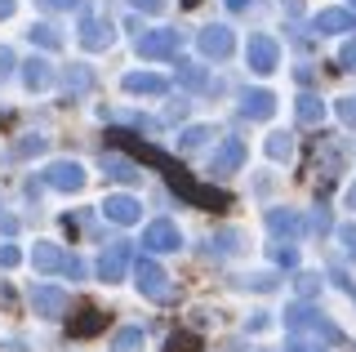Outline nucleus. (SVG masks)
Returning <instances> with one entry per match:
<instances>
[{
    "label": "nucleus",
    "instance_id": "1",
    "mask_svg": "<svg viewBox=\"0 0 356 352\" xmlns=\"http://www.w3.org/2000/svg\"><path fill=\"white\" fill-rule=\"evenodd\" d=\"M285 326L298 330V335H316V339H325V344H339V339H343L339 326H330L325 317H316L307 303H294V307H289V312H285Z\"/></svg>",
    "mask_w": 356,
    "mask_h": 352
},
{
    "label": "nucleus",
    "instance_id": "2",
    "mask_svg": "<svg viewBox=\"0 0 356 352\" xmlns=\"http://www.w3.org/2000/svg\"><path fill=\"white\" fill-rule=\"evenodd\" d=\"M134 277H138V290L147 294V299H156V303H165V299H170V277H165V268H161V263L138 259Z\"/></svg>",
    "mask_w": 356,
    "mask_h": 352
},
{
    "label": "nucleus",
    "instance_id": "3",
    "mask_svg": "<svg viewBox=\"0 0 356 352\" xmlns=\"http://www.w3.org/2000/svg\"><path fill=\"white\" fill-rule=\"evenodd\" d=\"M134 45H138L143 58H170V54L183 45V36H178V31H138Z\"/></svg>",
    "mask_w": 356,
    "mask_h": 352
},
{
    "label": "nucleus",
    "instance_id": "4",
    "mask_svg": "<svg viewBox=\"0 0 356 352\" xmlns=\"http://www.w3.org/2000/svg\"><path fill=\"white\" fill-rule=\"evenodd\" d=\"M245 58H250V67L267 76V72H276V58H281V49H276V40L272 36H250V45H245Z\"/></svg>",
    "mask_w": 356,
    "mask_h": 352
},
{
    "label": "nucleus",
    "instance_id": "5",
    "mask_svg": "<svg viewBox=\"0 0 356 352\" xmlns=\"http://www.w3.org/2000/svg\"><path fill=\"white\" fill-rule=\"evenodd\" d=\"M143 246H147L152 255H170V250L183 246V237H178V227L170 223V218H156L147 232H143Z\"/></svg>",
    "mask_w": 356,
    "mask_h": 352
},
{
    "label": "nucleus",
    "instance_id": "6",
    "mask_svg": "<svg viewBox=\"0 0 356 352\" xmlns=\"http://www.w3.org/2000/svg\"><path fill=\"white\" fill-rule=\"evenodd\" d=\"M44 183L58 188V192H76V188H85V170L76 161H54L49 170H44Z\"/></svg>",
    "mask_w": 356,
    "mask_h": 352
},
{
    "label": "nucleus",
    "instance_id": "7",
    "mask_svg": "<svg viewBox=\"0 0 356 352\" xmlns=\"http://www.w3.org/2000/svg\"><path fill=\"white\" fill-rule=\"evenodd\" d=\"M31 307H36V317H63L67 312V294L58 290V285H36L31 290Z\"/></svg>",
    "mask_w": 356,
    "mask_h": 352
},
{
    "label": "nucleus",
    "instance_id": "8",
    "mask_svg": "<svg viewBox=\"0 0 356 352\" xmlns=\"http://www.w3.org/2000/svg\"><path fill=\"white\" fill-rule=\"evenodd\" d=\"M125 263H129V241H116V246L98 259V277H103V281H120V277H125Z\"/></svg>",
    "mask_w": 356,
    "mask_h": 352
},
{
    "label": "nucleus",
    "instance_id": "9",
    "mask_svg": "<svg viewBox=\"0 0 356 352\" xmlns=\"http://www.w3.org/2000/svg\"><path fill=\"white\" fill-rule=\"evenodd\" d=\"M241 161H245V143L241 138H227L214 157H209V174H232Z\"/></svg>",
    "mask_w": 356,
    "mask_h": 352
},
{
    "label": "nucleus",
    "instance_id": "10",
    "mask_svg": "<svg viewBox=\"0 0 356 352\" xmlns=\"http://www.w3.org/2000/svg\"><path fill=\"white\" fill-rule=\"evenodd\" d=\"M81 45L85 49H107L111 45V23H103V18L85 14L81 18Z\"/></svg>",
    "mask_w": 356,
    "mask_h": 352
},
{
    "label": "nucleus",
    "instance_id": "11",
    "mask_svg": "<svg viewBox=\"0 0 356 352\" xmlns=\"http://www.w3.org/2000/svg\"><path fill=\"white\" fill-rule=\"evenodd\" d=\"M232 45H236V40H232V27H205L200 31V49H205L209 58H227Z\"/></svg>",
    "mask_w": 356,
    "mask_h": 352
},
{
    "label": "nucleus",
    "instance_id": "12",
    "mask_svg": "<svg viewBox=\"0 0 356 352\" xmlns=\"http://www.w3.org/2000/svg\"><path fill=\"white\" fill-rule=\"evenodd\" d=\"M103 214L111 218V223H134V218L143 214V205L134 201V196H107V201H103Z\"/></svg>",
    "mask_w": 356,
    "mask_h": 352
},
{
    "label": "nucleus",
    "instance_id": "13",
    "mask_svg": "<svg viewBox=\"0 0 356 352\" xmlns=\"http://www.w3.org/2000/svg\"><path fill=\"white\" fill-rule=\"evenodd\" d=\"M272 112H276V98L267 90H254V94L241 98V116H250V120H267Z\"/></svg>",
    "mask_w": 356,
    "mask_h": 352
},
{
    "label": "nucleus",
    "instance_id": "14",
    "mask_svg": "<svg viewBox=\"0 0 356 352\" xmlns=\"http://www.w3.org/2000/svg\"><path fill=\"white\" fill-rule=\"evenodd\" d=\"M125 90H129V94H165V76L134 72V76H125Z\"/></svg>",
    "mask_w": 356,
    "mask_h": 352
},
{
    "label": "nucleus",
    "instance_id": "15",
    "mask_svg": "<svg viewBox=\"0 0 356 352\" xmlns=\"http://www.w3.org/2000/svg\"><path fill=\"white\" fill-rule=\"evenodd\" d=\"M356 18L348 9H325V14H316V31H352Z\"/></svg>",
    "mask_w": 356,
    "mask_h": 352
},
{
    "label": "nucleus",
    "instance_id": "16",
    "mask_svg": "<svg viewBox=\"0 0 356 352\" xmlns=\"http://www.w3.org/2000/svg\"><path fill=\"white\" fill-rule=\"evenodd\" d=\"M22 81H27V90H44V85L54 81L49 63H44V58H31V63H27V72H22Z\"/></svg>",
    "mask_w": 356,
    "mask_h": 352
},
{
    "label": "nucleus",
    "instance_id": "17",
    "mask_svg": "<svg viewBox=\"0 0 356 352\" xmlns=\"http://www.w3.org/2000/svg\"><path fill=\"white\" fill-rule=\"evenodd\" d=\"M111 352H143V330H138V326L116 330V339H111Z\"/></svg>",
    "mask_w": 356,
    "mask_h": 352
},
{
    "label": "nucleus",
    "instance_id": "18",
    "mask_svg": "<svg viewBox=\"0 0 356 352\" xmlns=\"http://www.w3.org/2000/svg\"><path fill=\"white\" fill-rule=\"evenodd\" d=\"M294 112H298V125H316V120L325 116V107H321V98H316V94H303Z\"/></svg>",
    "mask_w": 356,
    "mask_h": 352
},
{
    "label": "nucleus",
    "instance_id": "19",
    "mask_svg": "<svg viewBox=\"0 0 356 352\" xmlns=\"http://www.w3.org/2000/svg\"><path fill=\"white\" fill-rule=\"evenodd\" d=\"M267 227H272V232H285V237H294L298 232V227H303V223H298V214L294 210H272V214H267Z\"/></svg>",
    "mask_w": 356,
    "mask_h": 352
},
{
    "label": "nucleus",
    "instance_id": "20",
    "mask_svg": "<svg viewBox=\"0 0 356 352\" xmlns=\"http://www.w3.org/2000/svg\"><path fill=\"white\" fill-rule=\"evenodd\" d=\"M31 263H36L40 272H54V268H63V255H58V246H49V241H44V246H36Z\"/></svg>",
    "mask_w": 356,
    "mask_h": 352
},
{
    "label": "nucleus",
    "instance_id": "21",
    "mask_svg": "<svg viewBox=\"0 0 356 352\" xmlns=\"http://www.w3.org/2000/svg\"><path fill=\"white\" fill-rule=\"evenodd\" d=\"M27 36H31V45H44V49H58V45H63L58 27H49V23H36V27L27 31Z\"/></svg>",
    "mask_w": 356,
    "mask_h": 352
},
{
    "label": "nucleus",
    "instance_id": "22",
    "mask_svg": "<svg viewBox=\"0 0 356 352\" xmlns=\"http://www.w3.org/2000/svg\"><path fill=\"white\" fill-rule=\"evenodd\" d=\"M103 165L111 170V179H120V183H134V179H138V165H129V161H120V157H107Z\"/></svg>",
    "mask_w": 356,
    "mask_h": 352
},
{
    "label": "nucleus",
    "instance_id": "23",
    "mask_svg": "<svg viewBox=\"0 0 356 352\" xmlns=\"http://www.w3.org/2000/svg\"><path fill=\"white\" fill-rule=\"evenodd\" d=\"M289 152H294V138H289V134H272V138H267V157H272V161H285Z\"/></svg>",
    "mask_w": 356,
    "mask_h": 352
},
{
    "label": "nucleus",
    "instance_id": "24",
    "mask_svg": "<svg viewBox=\"0 0 356 352\" xmlns=\"http://www.w3.org/2000/svg\"><path fill=\"white\" fill-rule=\"evenodd\" d=\"M89 85H94V76H89L85 67H72V72H67V90H76V94H85V90H89Z\"/></svg>",
    "mask_w": 356,
    "mask_h": 352
},
{
    "label": "nucleus",
    "instance_id": "25",
    "mask_svg": "<svg viewBox=\"0 0 356 352\" xmlns=\"http://www.w3.org/2000/svg\"><path fill=\"white\" fill-rule=\"evenodd\" d=\"M236 232H222V237H214V241H209V255H232V250H236Z\"/></svg>",
    "mask_w": 356,
    "mask_h": 352
},
{
    "label": "nucleus",
    "instance_id": "26",
    "mask_svg": "<svg viewBox=\"0 0 356 352\" xmlns=\"http://www.w3.org/2000/svg\"><path fill=\"white\" fill-rule=\"evenodd\" d=\"M183 85H192V90H209L205 72H200V67H192V63H183Z\"/></svg>",
    "mask_w": 356,
    "mask_h": 352
},
{
    "label": "nucleus",
    "instance_id": "27",
    "mask_svg": "<svg viewBox=\"0 0 356 352\" xmlns=\"http://www.w3.org/2000/svg\"><path fill=\"white\" fill-rule=\"evenodd\" d=\"M36 5H40V9H49V14H72L81 0H36Z\"/></svg>",
    "mask_w": 356,
    "mask_h": 352
},
{
    "label": "nucleus",
    "instance_id": "28",
    "mask_svg": "<svg viewBox=\"0 0 356 352\" xmlns=\"http://www.w3.org/2000/svg\"><path fill=\"white\" fill-rule=\"evenodd\" d=\"M98 326H103V321H98V312H85V321H76V326H72V335H94Z\"/></svg>",
    "mask_w": 356,
    "mask_h": 352
},
{
    "label": "nucleus",
    "instance_id": "29",
    "mask_svg": "<svg viewBox=\"0 0 356 352\" xmlns=\"http://www.w3.org/2000/svg\"><path fill=\"white\" fill-rule=\"evenodd\" d=\"M316 285H321L316 272H298V294H316Z\"/></svg>",
    "mask_w": 356,
    "mask_h": 352
},
{
    "label": "nucleus",
    "instance_id": "30",
    "mask_svg": "<svg viewBox=\"0 0 356 352\" xmlns=\"http://www.w3.org/2000/svg\"><path fill=\"white\" fill-rule=\"evenodd\" d=\"M205 138H209V129H205V125H196V129H187V134H183V147H200Z\"/></svg>",
    "mask_w": 356,
    "mask_h": 352
},
{
    "label": "nucleus",
    "instance_id": "31",
    "mask_svg": "<svg viewBox=\"0 0 356 352\" xmlns=\"http://www.w3.org/2000/svg\"><path fill=\"white\" fill-rule=\"evenodd\" d=\"M339 241H343V250H348V255L356 259V223H348V227H343V232H339Z\"/></svg>",
    "mask_w": 356,
    "mask_h": 352
},
{
    "label": "nucleus",
    "instance_id": "32",
    "mask_svg": "<svg viewBox=\"0 0 356 352\" xmlns=\"http://www.w3.org/2000/svg\"><path fill=\"white\" fill-rule=\"evenodd\" d=\"M245 285H254V290H272V285H276V277H272V272H259V277H250Z\"/></svg>",
    "mask_w": 356,
    "mask_h": 352
},
{
    "label": "nucleus",
    "instance_id": "33",
    "mask_svg": "<svg viewBox=\"0 0 356 352\" xmlns=\"http://www.w3.org/2000/svg\"><path fill=\"white\" fill-rule=\"evenodd\" d=\"M129 5H134V9H143V14H161L165 0H129Z\"/></svg>",
    "mask_w": 356,
    "mask_h": 352
},
{
    "label": "nucleus",
    "instance_id": "34",
    "mask_svg": "<svg viewBox=\"0 0 356 352\" xmlns=\"http://www.w3.org/2000/svg\"><path fill=\"white\" fill-rule=\"evenodd\" d=\"M339 116L348 120V125H356V98H343V103H339Z\"/></svg>",
    "mask_w": 356,
    "mask_h": 352
},
{
    "label": "nucleus",
    "instance_id": "35",
    "mask_svg": "<svg viewBox=\"0 0 356 352\" xmlns=\"http://www.w3.org/2000/svg\"><path fill=\"white\" fill-rule=\"evenodd\" d=\"M31 152H44V138H27V143H18V157H31Z\"/></svg>",
    "mask_w": 356,
    "mask_h": 352
},
{
    "label": "nucleus",
    "instance_id": "36",
    "mask_svg": "<svg viewBox=\"0 0 356 352\" xmlns=\"http://www.w3.org/2000/svg\"><path fill=\"white\" fill-rule=\"evenodd\" d=\"M276 263H285V268H294V263H298V255H294L289 246H276Z\"/></svg>",
    "mask_w": 356,
    "mask_h": 352
},
{
    "label": "nucleus",
    "instance_id": "37",
    "mask_svg": "<svg viewBox=\"0 0 356 352\" xmlns=\"http://www.w3.org/2000/svg\"><path fill=\"white\" fill-rule=\"evenodd\" d=\"M63 272L67 277H85V263L81 259H63Z\"/></svg>",
    "mask_w": 356,
    "mask_h": 352
},
{
    "label": "nucleus",
    "instance_id": "38",
    "mask_svg": "<svg viewBox=\"0 0 356 352\" xmlns=\"http://www.w3.org/2000/svg\"><path fill=\"white\" fill-rule=\"evenodd\" d=\"M14 72V49H0V76Z\"/></svg>",
    "mask_w": 356,
    "mask_h": 352
},
{
    "label": "nucleus",
    "instance_id": "39",
    "mask_svg": "<svg viewBox=\"0 0 356 352\" xmlns=\"http://www.w3.org/2000/svg\"><path fill=\"white\" fill-rule=\"evenodd\" d=\"M0 263H5V268H14V263H18V250L5 246V250H0Z\"/></svg>",
    "mask_w": 356,
    "mask_h": 352
},
{
    "label": "nucleus",
    "instance_id": "40",
    "mask_svg": "<svg viewBox=\"0 0 356 352\" xmlns=\"http://www.w3.org/2000/svg\"><path fill=\"white\" fill-rule=\"evenodd\" d=\"M343 67H348V72H356V45H348V49H343Z\"/></svg>",
    "mask_w": 356,
    "mask_h": 352
},
{
    "label": "nucleus",
    "instance_id": "41",
    "mask_svg": "<svg viewBox=\"0 0 356 352\" xmlns=\"http://www.w3.org/2000/svg\"><path fill=\"white\" fill-rule=\"evenodd\" d=\"M0 227H5V232H14V227H18V218H9L5 210H0Z\"/></svg>",
    "mask_w": 356,
    "mask_h": 352
},
{
    "label": "nucleus",
    "instance_id": "42",
    "mask_svg": "<svg viewBox=\"0 0 356 352\" xmlns=\"http://www.w3.org/2000/svg\"><path fill=\"white\" fill-rule=\"evenodd\" d=\"M14 14V0H0V18H9Z\"/></svg>",
    "mask_w": 356,
    "mask_h": 352
},
{
    "label": "nucleus",
    "instance_id": "43",
    "mask_svg": "<svg viewBox=\"0 0 356 352\" xmlns=\"http://www.w3.org/2000/svg\"><path fill=\"white\" fill-rule=\"evenodd\" d=\"M348 205H352V210H356V183H352V188H348Z\"/></svg>",
    "mask_w": 356,
    "mask_h": 352
},
{
    "label": "nucleus",
    "instance_id": "44",
    "mask_svg": "<svg viewBox=\"0 0 356 352\" xmlns=\"http://www.w3.org/2000/svg\"><path fill=\"white\" fill-rule=\"evenodd\" d=\"M227 5H232V9H245V5H250V0H227Z\"/></svg>",
    "mask_w": 356,
    "mask_h": 352
},
{
    "label": "nucleus",
    "instance_id": "45",
    "mask_svg": "<svg viewBox=\"0 0 356 352\" xmlns=\"http://www.w3.org/2000/svg\"><path fill=\"white\" fill-rule=\"evenodd\" d=\"M352 5H356V0H352Z\"/></svg>",
    "mask_w": 356,
    "mask_h": 352
}]
</instances>
